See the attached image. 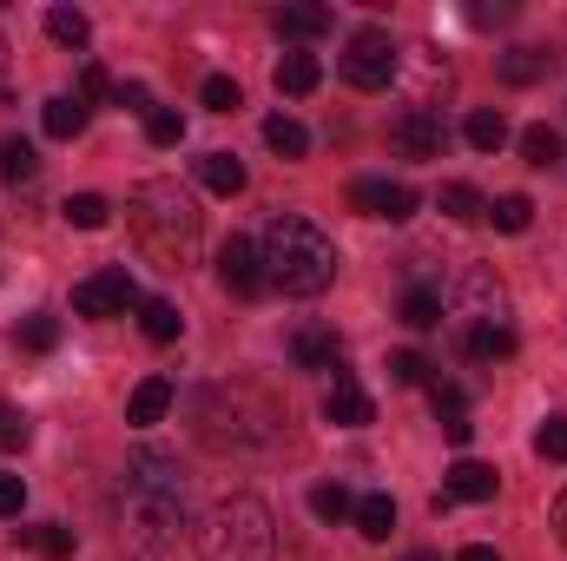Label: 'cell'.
<instances>
[{
    "mask_svg": "<svg viewBox=\"0 0 567 561\" xmlns=\"http://www.w3.org/2000/svg\"><path fill=\"white\" fill-rule=\"evenodd\" d=\"M33 172H40L33 145H27V140H0V178H7V185H27Z\"/></svg>",
    "mask_w": 567,
    "mask_h": 561,
    "instance_id": "f546056e",
    "label": "cell"
},
{
    "mask_svg": "<svg viewBox=\"0 0 567 561\" xmlns=\"http://www.w3.org/2000/svg\"><path fill=\"white\" fill-rule=\"evenodd\" d=\"M20 344H27V350H53V344H60V324L33 310V317H20Z\"/></svg>",
    "mask_w": 567,
    "mask_h": 561,
    "instance_id": "f35d334b",
    "label": "cell"
},
{
    "mask_svg": "<svg viewBox=\"0 0 567 561\" xmlns=\"http://www.w3.org/2000/svg\"><path fill=\"white\" fill-rule=\"evenodd\" d=\"M145 140L152 145H178L185 140V120H178L172 106H152V113H145Z\"/></svg>",
    "mask_w": 567,
    "mask_h": 561,
    "instance_id": "e575fe53",
    "label": "cell"
},
{
    "mask_svg": "<svg viewBox=\"0 0 567 561\" xmlns=\"http://www.w3.org/2000/svg\"><path fill=\"white\" fill-rule=\"evenodd\" d=\"M343 80L350 86H363V93H377V86H390L396 80V40L383 33V27H363V33H350V47H343Z\"/></svg>",
    "mask_w": 567,
    "mask_h": 561,
    "instance_id": "8992f818",
    "label": "cell"
},
{
    "mask_svg": "<svg viewBox=\"0 0 567 561\" xmlns=\"http://www.w3.org/2000/svg\"><path fill=\"white\" fill-rule=\"evenodd\" d=\"M126 218H133V232H140V245L165 265V272H178V265H192V252H198V205H192V192L178 185V178H145L140 192L126 198Z\"/></svg>",
    "mask_w": 567,
    "mask_h": 561,
    "instance_id": "3957f363",
    "label": "cell"
},
{
    "mask_svg": "<svg viewBox=\"0 0 567 561\" xmlns=\"http://www.w3.org/2000/svg\"><path fill=\"white\" fill-rule=\"evenodd\" d=\"M442 436H449V442H468V436H475V422L455 417V422H442Z\"/></svg>",
    "mask_w": 567,
    "mask_h": 561,
    "instance_id": "f6af8a7d",
    "label": "cell"
},
{
    "mask_svg": "<svg viewBox=\"0 0 567 561\" xmlns=\"http://www.w3.org/2000/svg\"><path fill=\"white\" fill-rule=\"evenodd\" d=\"M106 218H113V205H106L100 192H73V198H66V225H73V232H100Z\"/></svg>",
    "mask_w": 567,
    "mask_h": 561,
    "instance_id": "83f0119b",
    "label": "cell"
},
{
    "mask_svg": "<svg viewBox=\"0 0 567 561\" xmlns=\"http://www.w3.org/2000/svg\"><path fill=\"white\" fill-rule=\"evenodd\" d=\"M535 456H548V462H567V417H548L535 429Z\"/></svg>",
    "mask_w": 567,
    "mask_h": 561,
    "instance_id": "8d00e7d4",
    "label": "cell"
},
{
    "mask_svg": "<svg viewBox=\"0 0 567 561\" xmlns=\"http://www.w3.org/2000/svg\"><path fill=\"white\" fill-rule=\"evenodd\" d=\"M323 417L337 422V429H363V422L377 417V404H370V390H363L357 377H337L330 397H323Z\"/></svg>",
    "mask_w": 567,
    "mask_h": 561,
    "instance_id": "4fadbf2b",
    "label": "cell"
},
{
    "mask_svg": "<svg viewBox=\"0 0 567 561\" xmlns=\"http://www.w3.org/2000/svg\"><path fill=\"white\" fill-rule=\"evenodd\" d=\"M290 364H297V370H330V364H337V337H330L323 324L290 330Z\"/></svg>",
    "mask_w": 567,
    "mask_h": 561,
    "instance_id": "9a60e30c",
    "label": "cell"
},
{
    "mask_svg": "<svg viewBox=\"0 0 567 561\" xmlns=\"http://www.w3.org/2000/svg\"><path fill=\"white\" fill-rule=\"evenodd\" d=\"M317 80H323V67H317V53H284V60H278V93H290V100H303V93H317Z\"/></svg>",
    "mask_w": 567,
    "mask_h": 561,
    "instance_id": "44dd1931",
    "label": "cell"
},
{
    "mask_svg": "<svg viewBox=\"0 0 567 561\" xmlns=\"http://www.w3.org/2000/svg\"><path fill=\"white\" fill-rule=\"evenodd\" d=\"M113 106H126V113H152V100H145L140 80H120V86H113Z\"/></svg>",
    "mask_w": 567,
    "mask_h": 561,
    "instance_id": "7bdbcfd3",
    "label": "cell"
},
{
    "mask_svg": "<svg viewBox=\"0 0 567 561\" xmlns=\"http://www.w3.org/2000/svg\"><path fill=\"white\" fill-rule=\"evenodd\" d=\"M27 436H33V422L20 404H0V449H27Z\"/></svg>",
    "mask_w": 567,
    "mask_h": 561,
    "instance_id": "74e56055",
    "label": "cell"
},
{
    "mask_svg": "<svg viewBox=\"0 0 567 561\" xmlns=\"http://www.w3.org/2000/svg\"><path fill=\"white\" fill-rule=\"evenodd\" d=\"M165 410H172V384H165V377H145L140 390L126 397V422H133V429H152Z\"/></svg>",
    "mask_w": 567,
    "mask_h": 561,
    "instance_id": "e0dca14e",
    "label": "cell"
},
{
    "mask_svg": "<svg viewBox=\"0 0 567 561\" xmlns=\"http://www.w3.org/2000/svg\"><path fill=\"white\" fill-rule=\"evenodd\" d=\"M403 561H442V555H429V549H416V555H403Z\"/></svg>",
    "mask_w": 567,
    "mask_h": 561,
    "instance_id": "c3c4849f",
    "label": "cell"
},
{
    "mask_svg": "<svg viewBox=\"0 0 567 561\" xmlns=\"http://www.w3.org/2000/svg\"><path fill=\"white\" fill-rule=\"evenodd\" d=\"M495 489H502L495 462H475V456H462V462L442 476V496H449V502H495Z\"/></svg>",
    "mask_w": 567,
    "mask_h": 561,
    "instance_id": "7c38bea8",
    "label": "cell"
},
{
    "mask_svg": "<svg viewBox=\"0 0 567 561\" xmlns=\"http://www.w3.org/2000/svg\"><path fill=\"white\" fill-rule=\"evenodd\" d=\"M310 516H317V522H343V516H357V502H350L343 482H317V489H310Z\"/></svg>",
    "mask_w": 567,
    "mask_h": 561,
    "instance_id": "f1b7e54d",
    "label": "cell"
},
{
    "mask_svg": "<svg viewBox=\"0 0 567 561\" xmlns=\"http://www.w3.org/2000/svg\"><path fill=\"white\" fill-rule=\"evenodd\" d=\"M522 159H528V165H555V159H561V140H555L548 126H528V133H522Z\"/></svg>",
    "mask_w": 567,
    "mask_h": 561,
    "instance_id": "d590c367",
    "label": "cell"
},
{
    "mask_svg": "<svg viewBox=\"0 0 567 561\" xmlns=\"http://www.w3.org/2000/svg\"><path fill=\"white\" fill-rule=\"evenodd\" d=\"M271 27L284 40H317V33H330V7H278Z\"/></svg>",
    "mask_w": 567,
    "mask_h": 561,
    "instance_id": "ffe728a7",
    "label": "cell"
},
{
    "mask_svg": "<svg viewBox=\"0 0 567 561\" xmlns=\"http://www.w3.org/2000/svg\"><path fill=\"white\" fill-rule=\"evenodd\" d=\"M185 509H192V482L178 469L172 449H133L126 476H120V516H126V542L140 555H165L185 536Z\"/></svg>",
    "mask_w": 567,
    "mask_h": 561,
    "instance_id": "6da1fadb",
    "label": "cell"
},
{
    "mask_svg": "<svg viewBox=\"0 0 567 561\" xmlns=\"http://www.w3.org/2000/svg\"><path fill=\"white\" fill-rule=\"evenodd\" d=\"M555 536L567 542V489H561V502H555Z\"/></svg>",
    "mask_w": 567,
    "mask_h": 561,
    "instance_id": "7dc6e473",
    "label": "cell"
},
{
    "mask_svg": "<svg viewBox=\"0 0 567 561\" xmlns=\"http://www.w3.org/2000/svg\"><path fill=\"white\" fill-rule=\"evenodd\" d=\"M548 67H555V53H542V47H508V53L495 60V73H502L508 86H535Z\"/></svg>",
    "mask_w": 567,
    "mask_h": 561,
    "instance_id": "ac0fdd59",
    "label": "cell"
},
{
    "mask_svg": "<svg viewBox=\"0 0 567 561\" xmlns=\"http://www.w3.org/2000/svg\"><path fill=\"white\" fill-rule=\"evenodd\" d=\"M192 417H198V436L212 449H265L278 436L284 410H278V397L258 390V384H212L192 404Z\"/></svg>",
    "mask_w": 567,
    "mask_h": 561,
    "instance_id": "277c9868",
    "label": "cell"
},
{
    "mask_svg": "<svg viewBox=\"0 0 567 561\" xmlns=\"http://www.w3.org/2000/svg\"><path fill=\"white\" fill-rule=\"evenodd\" d=\"M462 350H468L475 364H502V357H515V330H508V324H468V330H462Z\"/></svg>",
    "mask_w": 567,
    "mask_h": 561,
    "instance_id": "2e32d148",
    "label": "cell"
},
{
    "mask_svg": "<svg viewBox=\"0 0 567 561\" xmlns=\"http://www.w3.org/2000/svg\"><path fill=\"white\" fill-rule=\"evenodd\" d=\"M390 145H396L403 159H442V120H435L429 106H410V113H396Z\"/></svg>",
    "mask_w": 567,
    "mask_h": 561,
    "instance_id": "8fae6325",
    "label": "cell"
},
{
    "mask_svg": "<svg viewBox=\"0 0 567 561\" xmlns=\"http://www.w3.org/2000/svg\"><path fill=\"white\" fill-rule=\"evenodd\" d=\"M435 205H442L455 225H482V218H488V198H482L475 185H442V198H435Z\"/></svg>",
    "mask_w": 567,
    "mask_h": 561,
    "instance_id": "603a6c76",
    "label": "cell"
},
{
    "mask_svg": "<svg viewBox=\"0 0 567 561\" xmlns=\"http://www.w3.org/2000/svg\"><path fill=\"white\" fill-rule=\"evenodd\" d=\"M198 100H205L212 113H238V106H245V93H238V80H225V73H212V80L198 86Z\"/></svg>",
    "mask_w": 567,
    "mask_h": 561,
    "instance_id": "836d02e7",
    "label": "cell"
},
{
    "mask_svg": "<svg viewBox=\"0 0 567 561\" xmlns=\"http://www.w3.org/2000/svg\"><path fill=\"white\" fill-rule=\"evenodd\" d=\"M20 509H27V482H20L13 469H0V516L20 522Z\"/></svg>",
    "mask_w": 567,
    "mask_h": 561,
    "instance_id": "b9f144b4",
    "label": "cell"
},
{
    "mask_svg": "<svg viewBox=\"0 0 567 561\" xmlns=\"http://www.w3.org/2000/svg\"><path fill=\"white\" fill-rule=\"evenodd\" d=\"M357 529H363V542H390L396 502H390V496H363V502H357Z\"/></svg>",
    "mask_w": 567,
    "mask_h": 561,
    "instance_id": "cb8c5ba5",
    "label": "cell"
},
{
    "mask_svg": "<svg viewBox=\"0 0 567 561\" xmlns=\"http://www.w3.org/2000/svg\"><path fill=\"white\" fill-rule=\"evenodd\" d=\"M403 324H410V330H435V324H442V290H435V284H416V290L403 297Z\"/></svg>",
    "mask_w": 567,
    "mask_h": 561,
    "instance_id": "4316f807",
    "label": "cell"
},
{
    "mask_svg": "<svg viewBox=\"0 0 567 561\" xmlns=\"http://www.w3.org/2000/svg\"><path fill=\"white\" fill-rule=\"evenodd\" d=\"M488 218H495V232H528L535 205H528V192H508V198H495V205H488Z\"/></svg>",
    "mask_w": 567,
    "mask_h": 561,
    "instance_id": "d6a6232c",
    "label": "cell"
},
{
    "mask_svg": "<svg viewBox=\"0 0 567 561\" xmlns=\"http://www.w3.org/2000/svg\"><path fill=\"white\" fill-rule=\"evenodd\" d=\"M429 370H435V364H429L423 350H396V357H390V377H396V384H429Z\"/></svg>",
    "mask_w": 567,
    "mask_h": 561,
    "instance_id": "60d3db41",
    "label": "cell"
},
{
    "mask_svg": "<svg viewBox=\"0 0 567 561\" xmlns=\"http://www.w3.org/2000/svg\"><path fill=\"white\" fill-rule=\"evenodd\" d=\"M178 324H185V317H178V304H172V297H145V304H140V330L152 337V344H172V337H178Z\"/></svg>",
    "mask_w": 567,
    "mask_h": 561,
    "instance_id": "7402d4cb",
    "label": "cell"
},
{
    "mask_svg": "<svg viewBox=\"0 0 567 561\" xmlns=\"http://www.w3.org/2000/svg\"><path fill=\"white\" fill-rule=\"evenodd\" d=\"M0 53H7V47H0Z\"/></svg>",
    "mask_w": 567,
    "mask_h": 561,
    "instance_id": "681fc988",
    "label": "cell"
},
{
    "mask_svg": "<svg viewBox=\"0 0 567 561\" xmlns=\"http://www.w3.org/2000/svg\"><path fill=\"white\" fill-rule=\"evenodd\" d=\"M140 284L126 265H106V272H93V278L73 284V310L80 317H126V310H140Z\"/></svg>",
    "mask_w": 567,
    "mask_h": 561,
    "instance_id": "52a82bcc",
    "label": "cell"
},
{
    "mask_svg": "<svg viewBox=\"0 0 567 561\" xmlns=\"http://www.w3.org/2000/svg\"><path fill=\"white\" fill-rule=\"evenodd\" d=\"M455 317H462V330L468 324H508V297H502V284H495V272H462V284H455Z\"/></svg>",
    "mask_w": 567,
    "mask_h": 561,
    "instance_id": "ba28073f",
    "label": "cell"
},
{
    "mask_svg": "<svg viewBox=\"0 0 567 561\" xmlns=\"http://www.w3.org/2000/svg\"><path fill=\"white\" fill-rule=\"evenodd\" d=\"M20 542H33L47 561H73V529H60V522H47V529H20Z\"/></svg>",
    "mask_w": 567,
    "mask_h": 561,
    "instance_id": "1f68e13d",
    "label": "cell"
},
{
    "mask_svg": "<svg viewBox=\"0 0 567 561\" xmlns=\"http://www.w3.org/2000/svg\"><path fill=\"white\" fill-rule=\"evenodd\" d=\"M258 265H265V284H278L284 297H317L337 278V245L323 225L297 218V212H278L258 238Z\"/></svg>",
    "mask_w": 567,
    "mask_h": 561,
    "instance_id": "7a4b0ae2",
    "label": "cell"
},
{
    "mask_svg": "<svg viewBox=\"0 0 567 561\" xmlns=\"http://www.w3.org/2000/svg\"><path fill=\"white\" fill-rule=\"evenodd\" d=\"M350 205L370 212V218H390V225L416 218V192H410L403 178H357V185H350Z\"/></svg>",
    "mask_w": 567,
    "mask_h": 561,
    "instance_id": "9c48e42d",
    "label": "cell"
},
{
    "mask_svg": "<svg viewBox=\"0 0 567 561\" xmlns=\"http://www.w3.org/2000/svg\"><path fill=\"white\" fill-rule=\"evenodd\" d=\"M429 404H435V417H442V422L468 417V390H462V384H435V390H429Z\"/></svg>",
    "mask_w": 567,
    "mask_h": 561,
    "instance_id": "ab89813d",
    "label": "cell"
},
{
    "mask_svg": "<svg viewBox=\"0 0 567 561\" xmlns=\"http://www.w3.org/2000/svg\"><path fill=\"white\" fill-rule=\"evenodd\" d=\"M198 561H278V522L258 496H225L198 522Z\"/></svg>",
    "mask_w": 567,
    "mask_h": 561,
    "instance_id": "5b68a950",
    "label": "cell"
},
{
    "mask_svg": "<svg viewBox=\"0 0 567 561\" xmlns=\"http://www.w3.org/2000/svg\"><path fill=\"white\" fill-rule=\"evenodd\" d=\"M218 278H225L231 297H258V290H265L258 245H251V238H225V245H218Z\"/></svg>",
    "mask_w": 567,
    "mask_h": 561,
    "instance_id": "30bf717a",
    "label": "cell"
},
{
    "mask_svg": "<svg viewBox=\"0 0 567 561\" xmlns=\"http://www.w3.org/2000/svg\"><path fill=\"white\" fill-rule=\"evenodd\" d=\"M86 120H93V106H86L80 93H53V100L40 106V126H47V140H80V133H86Z\"/></svg>",
    "mask_w": 567,
    "mask_h": 561,
    "instance_id": "5bb4252c",
    "label": "cell"
},
{
    "mask_svg": "<svg viewBox=\"0 0 567 561\" xmlns=\"http://www.w3.org/2000/svg\"><path fill=\"white\" fill-rule=\"evenodd\" d=\"M100 93H106V73H100V67H93V60H86V73H80V100H86V106H93V100H100Z\"/></svg>",
    "mask_w": 567,
    "mask_h": 561,
    "instance_id": "ee69618b",
    "label": "cell"
},
{
    "mask_svg": "<svg viewBox=\"0 0 567 561\" xmlns=\"http://www.w3.org/2000/svg\"><path fill=\"white\" fill-rule=\"evenodd\" d=\"M47 33H53L60 47H86V33H93V27H86V13H80V7H47Z\"/></svg>",
    "mask_w": 567,
    "mask_h": 561,
    "instance_id": "4dcf8cb0",
    "label": "cell"
},
{
    "mask_svg": "<svg viewBox=\"0 0 567 561\" xmlns=\"http://www.w3.org/2000/svg\"><path fill=\"white\" fill-rule=\"evenodd\" d=\"M455 561H502V555H495V549H482V542H475V549H462V555H455Z\"/></svg>",
    "mask_w": 567,
    "mask_h": 561,
    "instance_id": "bcb514c9",
    "label": "cell"
},
{
    "mask_svg": "<svg viewBox=\"0 0 567 561\" xmlns=\"http://www.w3.org/2000/svg\"><path fill=\"white\" fill-rule=\"evenodd\" d=\"M265 145H271L278 159H303V152H310V133H303L290 113H271V120H265Z\"/></svg>",
    "mask_w": 567,
    "mask_h": 561,
    "instance_id": "484cf974",
    "label": "cell"
},
{
    "mask_svg": "<svg viewBox=\"0 0 567 561\" xmlns=\"http://www.w3.org/2000/svg\"><path fill=\"white\" fill-rule=\"evenodd\" d=\"M198 178H205V192H218V198H238V192H245V165H238L231 152H205V159H198Z\"/></svg>",
    "mask_w": 567,
    "mask_h": 561,
    "instance_id": "d6986e66",
    "label": "cell"
},
{
    "mask_svg": "<svg viewBox=\"0 0 567 561\" xmlns=\"http://www.w3.org/2000/svg\"><path fill=\"white\" fill-rule=\"evenodd\" d=\"M462 133H468V145H475V152H502V145H508V120H502L495 106H475Z\"/></svg>",
    "mask_w": 567,
    "mask_h": 561,
    "instance_id": "d4e9b609",
    "label": "cell"
}]
</instances>
